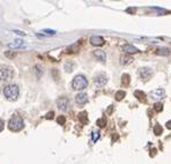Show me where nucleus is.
Here are the masks:
<instances>
[{
	"label": "nucleus",
	"instance_id": "1",
	"mask_svg": "<svg viewBox=\"0 0 171 164\" xmlns=\"http://www.w3.org/2000/svg\"><path fill=\"white\" fill-rule=\"evenodd\" d=\"M20 94V89L16 84H8L4 88V95L7 99L11 101H15L18 99Z\"/></svg>",
	"mask_w": 171,
	"mask_h": 164
},
{
	"label": "nucleus",
	"instance_id": "2",
	"mask_svg": "<svg viewBox=\"0 0 171 164\" xmlns=\"http://www.w3.org/2000/svg\"><path fill=\"white\" fill-rule=\"evenodd\" d=\"M24 127V122L20 116H13L9 120H8V128L14 132H19L23 130Z\"/></svg>",
	"mask_w": 171,
	"mask_h": 164
},
{
	"label": "nucleus",
	"instance_id": "3",
	"mask_svg": "<svg viewBox=\"0 0 171 164\" xmlns=\"http://www.w3.org/2000/svg\"><path fill=\"white\" fill-rule=\"evenodd\" d=\"M88 87V80L84 75H76L72 81V88L74 90H83Z\"/></svg>",
	"mask_w": 171,
	"mask_h": 164
},
{
	"label": "nucleus",
	"instance_id": "4",
	"mask_svg": "<svg viewBox=\"0 0 171 164\" xmlns=\"http://www.w3.org/2000/svg\"><path fill=\"white\" fill-rule=\"evenodd\" d=\"M13 75H14V72H13L12 67L6 65L0 66V80L1 81L11 80L12 77H13Z\"/></svg>",
	"mask_w": 171,
	"mask_h": 164
},
{
	"label": "nucleus",
	"instance_id": "5",
	"mask_svg": "<svg viewBox=\"0 0 171 164\" xmlns=\"http://www.w3.org/2000/svg\"><path fill=\"white\" fill-rule=\"evenodd\" d=\"M94 82H95V84L97 87H104V86L108 83L107 74H104V73H98V74L95 75V77H94Z\"/></svg>",
	"mask_w": 171,
	"mask_h": 164
},
{
	"label": "nucleus",
	"instance_id": "6",
	"mask_svg": "<svg viewBox=\"0 0 171 164\" xmlns=\"http://www.w3.org/2000/svg\"><path fill=\"white\" fill-rule=\"evenodd\" d=\"M149 96H150V98L154 99V101H160V99H162L164 96H165V90H164L163 88H157L155 90L150 92Z\"/></svg>",
	"mask_w": 171,
	"mask_h": 164
},
{
	"label": "nucleus",
	"instance_id": "7",
	"mask_svg": "<svg viewBox=\"0 0 171 164\" xmlns=\"http://www.w3.org/2000/svg\"><path fill=\"white\" fill-rule=\"evenodd\" d=\"M139 75L142 79V81H148L153 75V71L149 67H142L139 69Z\"/></svg>",
	"mask_w": 171,
	"mask_h": 164
},
{
	"label": "nucleus",
	"instance_id": "8",
	"mask_svg": "<svg viewBox=\"0 0 171 164\" xmlns=\"http://www.w3.org/2000/svg\"><path fill=\"white\" fill-rule=\"evenodd\" d=\"M57 107L60 111H67L69 109V101L66 97H60L57 99Z\"/></svg>",
	"mask_w": 171,
	"mask_h": 164
},
{
	"label": "nucleus",
	"instance_id": "9",
	"mask_svg": "<svg viewBox=\"0 0 171 164\" xmlns=\"http://www.w3.org/2000/svg\"><path fill=\"white\" fill-rule=\"evenodd\" d=\"M75 102L79 105H83V104H86L88 102V95L86 92H79L75 96Z\"/></svg>",
	"mask_w": 171,
	"mask_h": 164
},
{
	"label": "nucleus",
	"instance_id": "10",
	"mask_svg": "<svg viewBox=\"0 0 171 164\" xmlns=\"http://www.w3.org/2000/svg\"><path fill=\"white\" fill-rule=\"evenodd\" d=\"M93 54H94V57L98 61H101V62H105V61H107V53H105L104 51H102V50H95V51L93 52Z\"/></svg>",
	"mask_w": 171,
	"mask_h": 164
},
{
	"label": "nucleus",
	"instance_id": "11",
	"mask_svg": "<svg viewBox=\"0 0 171 164\" xmlns=\"http://www.w3.org/2000/svg\"><path fill=\"white\" fill-rule=\"evenodd\" d=\"M90 44L95 46H102L104 44V38L101 37V36H91Z\"/></svg>",
	"mask_w": 171,
	"mask_h": 164
},
{
	"label": "nucleus",
	"instance_id": "12",
	"mask_svg": "<svg viewBox=\"0 0 171 164\" xmlns=\"http://www.w3.org/2000/svg\"><path fill=\"white\" fill-rule=\"evenodd\" d=\"M123 51H124L125 53H128V54L139 52V50H138L134 45H132V44H125V45L123 46Z\"/></svg>",
	"mask_w": 171,
	"mask_h": 164
},
{
	"label": "nucleus",
	"instance_id": "13",
	"mask_svg": "<svg viewBox=\"0 0 171 164\" xmlns=\"http://www.w3.org/2000/svg\"><path fill=\"white\" fill-rule=\"evenodd\" d=\"M134 96H135L140 102H143L144 103V102L147 101V98H146V97H147L146 94H144L143 92H141V90H135V92H134Z\"/></svg>",
	"mask_w": 171,
	"mask_h": 164
},
{
	"label": "nucleus",
	"instance_id": "14",
	"mask_svg": "<svg viewBox=\"0 0 171 164\" xmlns=\"http://www.w3.org/2000/svg\"><path fill=\"white\" fill-rule=\"evenodd\" d=\"M156 53L158 56H163V57H168L170 54V50L168 47H160V49L156 50Z\"/></svg>",
	"mask_w": 171,
	"mask_h": 164
},
{
	"label": "nucleus",
	"instance_id": "15",
	"mask_svg": "<svg viewBox=\"0 0 171 164\" xmlns=\"http://www.w3.org/2000/svg\"><path fill=\"white\" fill-rule=\"evenodd\" d=\"M79 120H80L81 124H83V125L88 124V113L86 111H82V112L79 113Z\"/></svg>",
	"mask_w": 171,
	"mask_h": 164
},
{
	"label": "nucleus",
	"instance_id": "16",
	"mask_svg": "<svg viewBox=\"0 0 171 164\" xmlns=\"http://www.w3.org/2000/svg\"><path fill=\"white\" fill-rule=\"evenodd\" d=\"M129 82H131V77H129L127 73L123 74V75H122V84H123V86L127 87V86L129 84Z\"/></svg>",
	"mask_w": 171,
	"mask_h": 164
},
{
	"label": "nucleus",
	"instance_id": "17",
	"mask_svg": "<svg viewBox=\"0 0 171 164\" xmlns=\"http://www.w3.org/2000/svg\"><path fill=\"white\" fill-rule=\"evenodd\" d=\"M132 58L131 57H126V56H122L120 57V64L122 65H128V64H131L132 62Z\"/></svg>",
	"mask_w": 171,
	"mask_h": 164
},
{
	"label": "nucleus",
	"instance_id": "18",
	"mask_svg": "<svg viewBox=\"0 0 171 164\" xmlns=\"http://www.w3.org/2000/svg\"><path fill=\"white\" fill-rule=\"evenodd\" d=\"M125 96H126V92H124V90H119V92H116V96H114V97H116V99H117V101H122V99L124 98Z\"/></svg>",
	"mask_w": 171,
	"mask_h": 164
},
{
	"label": "nucleus",
	"instance_id": "19",
	"mask_svg": "<svg viewBox=\"0 0 171 164\" xmlns=\"http://www.w3.org/2000/svg\"><path fill=\"white\" fill-rule=\"evenodd\" d=\"M162 133H163V128H162V126L158 125V124L154 126V134H156V135H161Z\"/></svg>",
	"mask_w": 171,
	"mask_h": 164
},
{
	"label": "nucleus",
	"instance_id": "20",
	"mask_svg": "<svg viewBox=\"0 0 171 164\" xmlns=\"http://www.w3.org/2000/svg\"><path fill=\"white\" fill-rule=\"evenodd\" d=\"M79 47H80V43L78 42V43H75V44H73V45L69 46L68 49H67V51H68V52H76V51L79 50Z\"/></svg>",
	"mask_w": 171,
	"mask_h": 164
},
{
	"label": "nucleus",
	"instance_id": "21",
	"mask_svg": "<svg viewBox=\"0 0 171 164\" xmlns=\"http://www.w3.org/2000/svg\"><path fill=\"white\" fill-rule=\"evenodd\" d=\"M98 139H99V131H94V132L91 133V140H93V142H94V143L97 142Z\"/></svg>",
	"mask_w": 171,
	"mask_h": 164
},
{
	"label": "nucleus",
	"instance_id": "22",
	"mask_svg": "<svg viewBox=\"0 0 171 164\" xmlns=\"http://www.w3.org/2000/svg\"><path fill=\"white\" fill-rule=\"evenodd\" d=\"M9 46H12V47H21V46H24V44L22 43V41H14V43H11L9 44Z\"/></svg>",
	"mask_w": 171,
	"mask_h": 164
},
{
	"label": "nucleus",
	"instance_id": "23",
	"mask_svg": "<svg viewBox=\"0 0 171 164\" xmlns=\"http://www.w3.org/2000/svg\"><path fill=\"white\" fill-rule=\"evenodd\" d=\"M96 124H97V125H98L99 127H104V126L107 125V119H105V118H101V119H98Z\"/></svg>",
	"mask_w": 171,
	"mask_h": 164
},
{
	"label": "nucleus",
	"instance_id": "24",
	"mask_svg": "<svg viewBox=\"0 0 171 164\" xmlns=\"http://www.w3.org/2000/svg\"><path fill=\"white\" fill-rule=\"evenodd\" d=\"M154 110H155L156 112H161V111L163 110V104L162 103H156L155 105H154Z\"/></svg>",
	"mask_w": 171,
	"mask_h": 164
},
{
	"label": "nucleus",
	"instance_id": "25",
	"mask_svg": "<svg viewBox=\"0 0 171 164\" xmlns=\"http://www.w3.org/2000/svg\"><path fill=\"white\" fill-rule=\"evenodd\" d=\"M57 122H58V124H60V125H64L65 122H66V119H65V116H60V117H58V118H57Z\"/></svg>",
	"mask_w": 171,
	"mask_h": 164
},
{
	"label": "nucleus",
	"instance_id": "26",
	"mask_svg": "<svg viewBox=\"0 0 171 164\" xmlns=\"http://www.w3.org/2000/svg\"><path fill=\"white\" fill-rule=\"evenodd\" d=\"M53 116H54V113L52 112V111H51V112H49V113H46L45 117H46L48 119H52V118H53Z\"/></svg>",
	"mask_w": 171,
	"mask_h": 164
},
{
	"label": "nucleus",
	"instance_id": "27",
	"mask_svg": "<svg viewBox=\"0 0 171 164\" xmlns=\"http://www.w3.org/2000/svg\"><path fill=\"white\" fill-rule=\"evenodd\" d=\"M4 130V120L3 119H0V132Z\"/></svg>",
	"mask_w": 171,
	"mask_h": 164
},
{
	"label": "nucleus",
	"instance_id": "28",
	"mask_svg": "<svg viewBox=\"0 0 171 164\" xmlns=\"http://www.w3.org/2000/svg\"><path fill=\"white\" fill-rule=\"evenodd\" d=\"M165 125H167V127L169 128V130H171V120H169V122H168Z\"/></svg>",
	"mask_w": 171,
	"mask_h": 164
},
{
	"label": "nucleus",
	"instance_id": "29",
	"mask_svg": "<svg viewBox=\"0 0 171 164\" xmlns=\"http://www.w3.org/2000/svg\"><path fill=\"white\" fill-rule=\"evenodd\" d=\"M127 12H128V13H135V8H128Z\"/></svg>",
	"mask_w": 171,
	"mask_h": 164
}]
</instances>
